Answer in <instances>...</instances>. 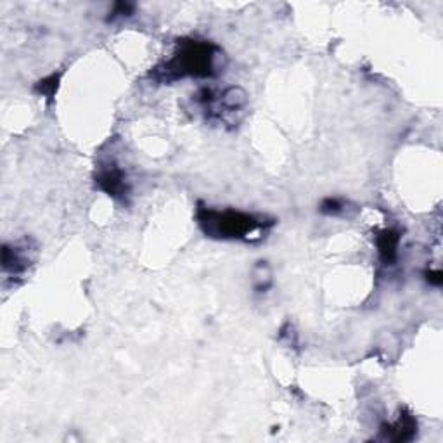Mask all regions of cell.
<instances>
[{"label": "cell", "instance_id": "cell-1", "mask_svg": "<svg viewBox=\"0 0 443 443\" xmlns=\"http://www.w3.org/2000/svg\"><path fill=\"white\" fill-rule=\"evenodd\" d=\"M218 58L220 49L211 42L182 39L177 42L172 58L158 64L151 76L160 83H172L182 78H211L218 73Z\"/></svg>", "mask_w": 443, "mask_h": 443}, {"label": "cell", "instance_id": "cell-2", "mask_svg": "<svg viewBox=\"0 0 443 443\" xmlns=\"http://www.w3.org/2000/svg\"><path fill=\"white\" fill-rule=\"evenodd\" d=\"M198 223L203 233L210 238L253 243L265 238L263 234L272 229L274 220L238 210H213L199 206Z\"/></svg>", "mask_w": 443, "mask_h": 443}, {"label": "cell", "instance_id": "cell-3", "mask_svg": "<svg viewBox=\"0 0 443 443\" xmlns=\"http://www.w3.org/2000/svg\"><path fill=\"white\" fill-rule=\"evenodd\" d=\"M198 103L211 120H218L225 125H235L239 121L238 115L245 113L248 97L241 87H229L218 93H215L211 88H203L198 93Z\"/></svg>", "mask_w": 443, "mask_h": 443}, {"label": "cell", "instance_id": "cell-4", "mask_svg": "<svg viewBox=\"0 0 443 443\" xmlns=\"http://www.w3.org/2000/svg\"><path fill=\"white\" fill-rule=\"evenodd\" d=\"M96 185L99 187L103 193L111 196L118 201L127 203L130 196V184L125 170L121 168L116 161H104L99 163L96 170Z\"/></svg>", "mask_w": 443, "mask_h": 443}, {"label": "cell", "instance_id": "cell-5", "mask_svg": "<svg viewBox=\"0 0 443 443\" xmlns=\"http://www.w3.org/2000/svg\"><path fill=\"white\" fill-rule=\"evenodd\" d=\"M34 253L35 250L30 246V243L23 241L19 245L9 246L4 245L2 248V268L6 274L23 275L28 270V267L34 263Z\"/></svg>", "mask_w": 443, "mask_h": 443}, {"label": "cell", "instance_id": "cell-6", "mask_svg": "<svg viewBox=\"0 0 443 443\" xmlns=\"http://www.w3.org/2000/svg\"><path fill=\"white\" fill-rule=\"evenodd\" d=\"M417 424L414 421L412 416H400L395 422H389L388 426H385L383 433L386 440H395V442H405L410 440L416 433Z\"/></svg>", "mask_w": 443, "mask_h": 443}, {"label": "cell", "instance_id": "cell-7", "mask_svg": "<svg viewBox=\"0 0 443 443\" xmlns=\"http://www.w3.org/2000/svg\"><path fill=\"white\" fill-rule=\"evenodd\" d=\"M377 251H380V257L383 258L386 263H393L397 260L398 255V245H400V234L397 230L386 229L377 235L376 239Z\"/></svg>", "mask_w": 443, "mask_h": 443}, {"label": "cell", "instance_id": "cell-8", "mask_svg": "<svg viewBox=\"0 0 443 443\" xmlns=\"http://www.w3.org/2000/svg\"><path fill=\"white\" fill-rule=\"evenodd\" d=\"M251 282H253V290L257 292H267L272 287V270L267 262H258L253 267L251 272Z\"/></svg>", "mask_w": 443, "mask_h": 443}, {"label": "cell", "instance_id": "cell-9", "mask_svg": "<svg viewBox=\"0 0 443 443\" xmlns=\"http://www.w3.org/2000/svg\"><path fill=\"white\" fill-rule=\"evenodd\" d=\"M58 83H59V75H51L47 76V78H44L42 82H39L36 91H39V93H42V96L52 97L56 91H58Z\"/></svg>", "mask_w": 443, "mask_h": 443}, {"label": "cell", "instance_id": "cell-10", "mask_svg": "<svg viewBox=\"0 0 443 443\" xmlns=\"http://www.w3.org/2000/svg\"><path fill=\"white\" fill-rule=\"evenodd\" d=\"M345 210V203L338 198H327L322 201V206H320V211L326 215H338Z\"/></svg>", "mask_w": 443, "mask_h": 443}, {"label": "cell", "instance_id": "cell-11", "mask_svg": "<svg viewBox=\"0 0 443 443\" xmlns=\"http://www.w3.org/2000/svg\"><path fill=\"white\" fill-rule=\"evenodd\" d=\"M133 11H136V6L130 2H118L115 4V9H113L109 14L111 18L109 19H116V18H127V16H132Z\"/></svg>", "mask_w": 443, "mask_h": 443}, {"label": "cell", "instance_id": "cell-12", "mask_svg": "<svg viewBox=\"0 0 443 443\" xmlns=\"http://www.w3.org/2000/svg\"><path fill=\"white\" fill-rule=\"evenodd\" d=\"M428 280L433 284V286H440L442 284V272L440 270H434V272H428Z\"/></svg>", "mask_w": 443, "mask_h": 443}]
</instances>
